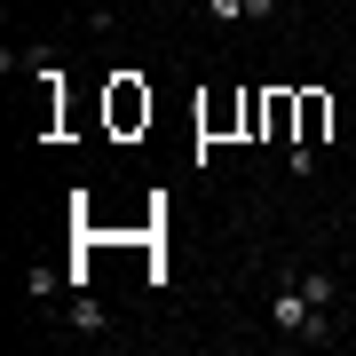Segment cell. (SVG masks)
Wrapping results in <instances>:
<instances>
[{"label": "cell", "instance_id": "6da1fadb", "mask_svg": "<svg viewBox=\"0 0 356 356\" xmlns=\"http://www.w3.org/2000/svg\"><path fill=\"white\" fill-rule=\"evenodd\" d=\"M309 317H317V309H309V293H301V285L269 293V325H277V332H293V341H309Z\"/></svg>", "mask_w": 356, "mask_h": 356}, {"label": "cell", "instance_id": "7a4b0ae2", "mask_svg": "<svg viewBox=\"0 0 356 356\" xmlns=\"http://www.w3.org/2000/svg\"><path fill=\"white\" fill-rule=\"evenodd\" d=\"M325 127H332V95H325V88H301V127H293V143H309V151H317Z\"/></svg>", "mask_w": 356, "mask_h": 356}, {"label": "cell", "instance_id": "3957f363", "mask_svg": "<svg viewBox=\"0 0 356 356\" xmlns=\"http://www.w3.org/2000/svg\"><path fill=\"white\" fill-rule=\"evenodd\" d=\"M111 119H119V127L151 119V95H135V79H127V72H119V88H111Z\"/></svg>", "mask_w": 356, "mask_h": 356}, {"label": "cell", "instance_id": "277c9868", "mask_svg": "<svg viewBox=\"0 0 356 356\" xmlns=\"http://www.w3.org/2000/svg\"><path fill=\"white\" fill-rule=\"evenodd\" d=\"M293 285L309 293V309H317V317H332V277H325V269H301Z\"/></svg>", "mask_w": 356, "mask_h": 356}, {"label": "cell", "instance_id": "5b68a950", "mask_svg": "<svg viewBox=\"0 0 356 356\" xmlns=\"http://www.w3.org/2000/svg\"><path fill=\"white\" fill-rule=\"evenodd\" d=\"M72 325H79V332H103V309L88 301V285H72Z\"/></svg>", "mask_w": 356, "mask_h": 356}, {"label": "cell", "instance_id": "8992f818", "mask_svg": "<svg viewBox=\"0 0 356 356\" xmlns=\"http://www.w3.org/2000/svg\"><path fill=\"white\" fill-rule=\"evenodd\" d=\"M245 16H277V0H245Z\"/></svg>", "mask_w": 356, "mask_h": 356}]
</instances>
